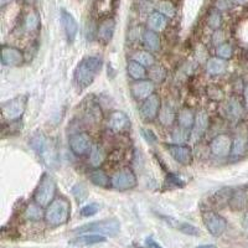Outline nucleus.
I'll return each mask as SVG.
<instances>
[{
  "label": "nucleus",
  "mask_w": 248,
  "mask_h": 248,
  "mask_svg": "<svg viewBox=\"0 0 248 248\" xmlns=\"http://www.w3.org/2000/svg\"><path fill=\"white\" fill-rule=\"evenodd\" d=\"M103 66V60L99 56L83 57L75 68V85L79 91L86 90L97 78Z\"/></svg>",
  "instance_id": "1"
},
{
  "label": "nucleus",
  "mask_w": 248,
  "mask_h": 248,
  "mask_svg": "<svg viewBox=\"0 0 248 248\" xmlns=\"http://www.w3.org/2000/svg\"><path fill=\"white\" fill-rule=\"evenodd\" d=\"M71 217V203L63 196L55 199L45 210V221L48 226L57 227L68 222Z\"/></svg>",
  "instance_id": "2"
},
{
  "label": "nucleus",
  "mask_w": 248,
  "mask_h": 248,
  "mask_svg": "<svg viewBox=\"0 0 248 248\" xmlns=\"http://www.w3.org/2000/svg\"><path fill=\"white\" fill-rule=\"evenodd\" d=\"M30 147L35 150L40 158L45 161L46 165H54L57 161V149L52 140L46 138L43 133H36L30 139Z\"/></svg>",
  "instance_id": "3"
},
{
  "label": "nucleus",
  "mask_w": 248,
  "mask_h": 248,
  "mask_svg": "<svg viewBox=\"0 0 248 248\" xmlns=\"http://www.w3.org/2000/svg\"><path fill=\"white\" fill-rule=\"evenodd\" d=\"M57 185L55 179L50 174L45 172L39 181L34 192L35 203L40 205L41 207H47L56 198Z\"/></svg>",
  "instance_id": "4"
},
{
  "label": "nucleus",
  "mask_w": 248,
  "mask_h": 248,
  "mask_svg": "<svg viewBox=\"0 0 248 248\" xmlns=\"http://www.w3.org/2000/svg\"><path fill=\"white\" fill-rule=\"evenodd\" d=\"M121 231V223L117 218H105L96 222L87 223L75 230L77 233H97L102 236H116Z\"/></svg>",
  "instance_id": "5"
},
{
  "label": "nucleus",
  "mask_w": 248,
  "mask_h": 248,
  "mask_svg": "<svg viewBox=\"0 0 248 248\" xmlns=\"http://www.w3.org/2000/svg\"><path fill=\"white\" fill-rule=\"evenodd\" d=\"M28 94H20L10 101L4 102L1 106V113H3L4 119L13 122L21 118L26 109V106H28Z\"/></svg>",
  "instance_id": "6"
},
{
  "label": "nucleus",
  "mask_w": 248,
  "mask_h": 248,
  "mask_svg": "<svg viewBox=\"0 0 248 248\" xmlns=\"http://www.w3.org/2000/svg\"><path fill=\"white\" fill-rule=\"evenodd\" d=\"M110 184L116 190L119 191H127V190L136 187L137 176L130 168H123L114 172L110 179Z\"/></svg>",
  "instance_id": "7"
},
{
  "label": "nucleus",
  "mask_w": 248,
  "mask_h": 248,
  "mask_svg": "<svg viewBox=\"0 0 248 248\" xmlns=\"http://www.w3.org/2000/svg\"><path fill=\"white\" fill-rule=\"evenodd\" d=\"M202 221L207 231L215 237L221 236L226 231V227H227V221L221 215L216 214L214 211L203 212Z\"/></svg>",
  "instance_id": "8"
},
{
  "label": "nucleus",
  "mask_w": 248,
  "mask_h": 248,
  "mask_svg": "<svg viewBox=\"0 0 248 248\" xmlns=\"http://www.w3.org/2000/svg\"><path fill=\"white\" fill-rule=\"evenodd\" d=\"M232 143H233V140H232L230 136H227V134H218L210 143V150H211V153L215 156L225 158V156L231 154Z\"/></svg>",
  "instance_id": "9"
},
{
  "label": "nucleus",
  "mask_w": 248,
  "mask_h": 248,
  "mask_svg": "<svg viewBox=\"0 0 248 248\" xmlns=\"http://www.w3.org/2000/svg\"><path fill=\"white\" fill-rule=\"evenodd\" d=\"M160 108V98H159L158 94H155L154 93V94H152L149 98L143 101V105H141L140 107L141 118L147 122L154 121V119L159 116Z\"/></svg>",
  "instance_id": "10"
},
{
  "label": "nucleus",
  "mask_w": 248,
  "mask_h": 248,
  "mask_svg": "<svg viewBox=\"0 0 248 248\" xmlns=\"http://www.w3.org/2000/svg\"><path fill=\"white\" fill-rule=\"evenodd\" d=\"M92 147V139L87 133H76L70 138V148L76 155H85L91 152Z\"/></svg>",
  "instance_id": "11"
},
{
  "label": "nucleus",
  "mask_w": 248,
  "mask_h": 248,
  "mask_svg": "<svg viewBox=\"0 0 248 248\" xmlns=\"http://www.w3.org/2000/svg\"><path fill=\"white\" fill-rule=\"evenodd\" d=\"M165 148L168 149L169 154L171 155L175 161L183 164V165H189L192 161V150L189 145L184 144H165Z\"/></svg>",
  "instance_id": "12"
},
{
  "label": "nucleus",
  "mask_w": 248,
  "mask_h": 248,
  "mask_svg": "<svg viewBox=\"0 0 248 248\" xmlns=\"http://www.w3.org/2000/svg\"><path fill=\"white\" fill-rule=\"evenodd\" d=\"M155 85L152 79H140V81L133 82L130 86V92L133 97L138 101H145L152 94H154Z\"/></svg>",
  "instance_id": "13"
},
{
  "label": "nucleus",
  "mask_w": 248,
  "mask_h": 248,
  "mask_svg": "<svg viewBox=\"0 0 248 248\" xmlns=\"http://www.w3.org/2000/svg\"><path fill=\"white\" fill-rule=\"evenodd\" d=\"M1 62L4 66H9V67L20 66L24 62L23 51L14 46L4 45L1 50Z\"/></svg>",
  "instance_id": "14"
},
{
  "label": "nucleus",
  "mask_w": 248,
  "mask_h": 248,
  "mask_svg": "<svg viewBox=\"0 0 248 248\" xmlns=\"http://www.w3.org/2000/svg\"><path fill=\"white\" fill-rule=\"evenodd\" d=\"M61 21L68 43H74L77 34H78V23L76 21L74 15L67 12V10H65V9L61 10Z\"/></svg>",
  "instance_id": "15"
},
{
  "label": "nucleus",
  "mask_w": 248,
  "mask_h": 248,
  "mask_svg": "<svg viewBox=\"0 0 248 248\" xmlns=\"http://www.w3.org/2000/svg\"><path fill=\"white\" fill-rule=\"evenodd\" d=\"M108 128L113 133H123L127 132L130 128V119L123 112H113L108 119Z\"/></svg>",
  "instance_id": "16"
},
{
  "label": "nucleus",
  "mask_w": 248,
  "mask_h": 248,
  "mask_svg": "<svg viewBox=\"0 0 248 248\" xmlns=\"http://www.w3.org/2000/svg\"><path fill=\"white\" fill-rule=\"evenodd\" d=\"M209 114L205 110H200L195 117L194 127L191 129V138L192 140H199L201 137L205 134V132L209 128Z\"/></svg>",
  "instance_id": "17"
},
{
  "label": "nucleus",
  "mask_w": 248,
  "mask_h": 248,
  "mask_svg": "<svg viewBox=\"0 0 248 248\" xmlns=\"http://www.w3.org/2000/svg\"><path fill=\"white\" fill-rule=\"evenodd\" d=\"M116 31V21L112 17H108L105 21H102L97 31V37L101 43L108 44L112 40L113 35Z\"/></svg>",
  "instance_id": "18"
},
{
  "label": "nucleus",
  "mask_w": 248,
  "mask_h": 248,
  "mask_svg": "<svg viewBox=\"0 0 248 248\" xmlns=\"http://www.w3.org/2000/svg\"><path fill=\"white\" fill-rule=\"evenodd\" d=\"M163 220H165L168 222V225L176 229L178 231H180L181 233L187 234V236H199L200 234V230L196 227V226L191 225V223L187 222H183V221H178L172 218V217H168V216H161Z\"/></svg>",
  "instance_id": "19"
},
{
  "label": "nucleus",
  "mask_w": 248,
  "mask_h": 248,
  "mask_svg": "<svg viewBox=\"0 0 248 248\" xmlns=\"http://www.w3.org/2000/svg\"><path fill=\"white\" fill-rule=\"evenodd\" d=\"M107 237L102 236V234L97 233H87V234H82V236L77 237L75 240L71 241V245L74 246H93V245H98V243L106 242Z\"/></svg>",
  "instance_id": "20"
},
{
  "label": "nucleus",
  "mask_w": 248,
  "mask_h": 248,
  "mask_svg": "<svg viewBox=\"0 0 248 248\" xmlns=\"http://www.w3.org/2000/svg\"><path fill=\"white\" fill-rule=\"evenodd\" d=\"M143 44L147 48V51L150 52H155L160 48V37H159L158 32H155L153 30H145L143 32Z\"/></svg>",
  "instance_id": "21"
},
{
  "label": "nucleus",
  "mask_w": 248,
  "mask_h": 248,
  "mask_svg": "<svg viewBox=\"0 0 248 248\" xmlns=\"http://www.w3.org/2000/svg\"><path fill=\"white\" fill-rule=\"evenodd\" d=\"M227 70V63H226V60L220 59V57H212L207 61L206 63V71L207 74L211 75V76H218V75H222L223 72H226Z\"/></svg>",
  "instance_id": "22"
},
{
  "label": "nucleus",
  "mask_w": 248,
  "mask_h": 248,
  "mask_svg": "<svg viewBox=\"0 0 248 248\" xmlns=\"http://www.w3.org/2000/svg\"><path fill=\"white\" fill-rule=\"evenodd\" d=\"M148 28L155 32H160L167 28V16H164L159 12L152 13L148 17Z\"/></svg>",
  "instance_id": "23"
},
{
  "label": "nucleus",
  "mask_w": 248,
  "mask_h": 248,
  "mask_svg": "<svg viewBox=\"0 0 248 248\" xmlns=\"http://www.w3.org/2000/svg\"><path fill=\"white\" fill-rule=\"evenodd\" d=\"M128 75L132 77L133 79H136V81H140V79H145L147 77L148 72H147V68L144 67L143 65H140L139 62L134 61V60H130L128 62Z\"/></svg>",
  "instance_id": "24"
},
{
  "label": "nucleus",
  "mask_w": 248,
  "mask_h": 248,
  "mask_svg": "<svg viewBox=\"0 0 248 248\" xmlns=\"http://www.w3.org/2000/svg\"><path fill=\"white\" fill-rule=\"evenodd\" d=\"M43 209L44 207H41L37 203H30L24 212L25 218L29 221H32V222L43 220V218H45V211H43Z\"/></svg>",
  "instance_id": "25"
},
{
  "label": "nucleus",
  "mask_w": 248,
  "mask_h": 248,
  "mask_svg": "<svg viewBox=\"0 0 248 248\" xmlns=\"http://www.w3.org/2000/svg\"><path fill=\"white\" fill-rule=\"evenodd\" d=\"M195 114L190 108H184V109L180 110L178 116V122L179 125L181 128H185V129H192L195 123Z\"/></svg>",
  "instance_id": "26"
},
{
  "label": "nucleus",
  "mask_w": 248,
  "mask_h": 248,
  "mask_svg": "<svg viewBox=\"0 0 248 248\" xmlns=\"http://www.w3.org/2000/svg\"><path fill=\"white\" fill-rule=\"evenodd\" d=\"M106 159L105 149L99 144H93L92 149L90 152V161L91 165L94 168H99L103 164Z\"/></svg>",
  "instance_id": "27"
},
{
  "label": "nucleus",
  "mask_w": 248,
  "mask_h": 248,
  "mask_svg": "<svg viewBox=\"0 0 248 248\" xmlns=\"http://www.w3.org/2000/svg\"><path fill=\"white\" fill-rule=\"evenodd\" d=\"M159 121L163 125H171L175 122V118H176V114H175L174 109L170 107L169 105L161 106L160 112H159Z\"/></svg>",
  "instance_id": "28"
},
{
  "label": "nucleus",
  "mask_w": 248,
  "mask_h": 248,
  "mask_svg": "<svg viewBox=\"0 0 248 248\" xmlns=\"http://www.w3.org/2000/svg\"><path fill=\"white\" fill-rule=\"evenodd\" d=\"M132 60L139 62V63L143 65L144 67H153L155 63V59L150 51H138V52L134 54Z\"/></svg>",
  "instance_id": "29"
},
{
  "label": "nucleus",
  "mask_w": 248,
  "mask_h": 248,
  "mask_svg": "<svg viewBox=\"0 0 248 248\" xmlns=\"http://www.w3.org/2000/svg\"><path fill=\"white\" fill-rule=\"evenodd\" d=\"M91 181H92L93 185L101 186V187H106L109 184V178L107 176L103 170L101 169H94L91 172Z\"/></svg>",
  "instance_id": "30"
},
{
  "label": "nucleus",
  "mask_w": 248,
  "mask_h": 248,
  "mask_svg": "<svg viewBox=\"0 0 248 248\" xmlns=\"http://www.w3.org/2000/svg\"><path fill=\"white\" fill-rule=\"evenodd\" d=\"M246 149H247V140L245 137H237L232 143L231 154L234 156H240V155L245 154Z\"/></svg>",
  "instance_id": "31"
},
{
  "label": "nucleus",
  "mask_w": 248,
  "mask_h": 248,
  "mask_svg": "<svg viewBox=\"0 0 248 248\" xmlns=\"http://www.w3.org/2000/svg\"><path fill=\"white\" fill-rule=\"evenodd\" d=\"M156 12L161 13L164 16L167 17H174L175 14H176L175 6L170 1H168V0H163V1L158 4V10Z\"/></svg>",
  "instance_id": "32"
},
{
  "label": "nucleus",
  "mask_w": 248,
  "mask_h": 248,
  "mask_svg": "<svg viewBox=\"0 0 248 248\" xmlns=\"http://www.w3.org/2000/svg\"><path fill=\"white\" fill-rule=\"evenodd\" d=\"M216 55H217V57H220V59H222V60L231 59L232 55H233V48H232L231 44L223 43V44H221V45L217 46Z\"/></svg>",
  "instance_id": "33"
},
{
  "label": "nucleus",
  "mask_w": 248,
  "mask_h": 248,
  "mask_svg": "<svg viewBox=\"0 0 248 248\" xmlns=\"http://www.w3.org/2000/svg\"><path fill=\"white\" fill-rule=\"evenodd\" d=\"M227 110H229L230 116L232 117V118H240L241 116H242V106H241L240 101L236 98H231L229 102V108H227Z\"/></svg>",
  "instance_id": "34"
},
{
  "label": "nucleus",
  "mask_w": 248,
  "mask_h": 248,
  "mask_svg": "<svg viewBox=\"0 0 248 248\" xmlns=\"http://www.w3.org/2000/svg\"><path fill=\"white\" fill-rule=\"evenodd\" d=\"M189 130L185 129V128H181L180 125H179L178 128H175L174 130H172V139H174V141H176V143L179 144H183L185 143L186 140H187V138H189Z\"/></svg>",
  "instance_id": "35"
},
{
  "label": "nucleus",
  "mask_w": 248,
  "mask_h": 248,
  "mask_svg": "<svg viewBox=\"0 0 248 248\" xmlns=\"http://www.w3.org/2000/svg\"><path fill=\"white\" fill-rule=\"evenodd\" d=\"M221 23H222V16H221V13L218 10H212L209 15V19H207V24L211 29H217L221 26Z\"/></svg>",
  "instance_id": "36"
},
{
  "label": "nucleus",
  "mask_w": 248,
  "mask_h": 248,
  "mask_svg": "<svg viewBox=\"0 0 248 248\" xmlns=\"http://www.w3.org/2000/svg\"><path fill=\"white\" fill-rule=\"evenodd\" d=\"M39 24H40L39 16H37L35 13H31V14H29L28 16H26L24 25H25V29L28 31H34L39 28Z\"/></svg>",
  "instance_id": "37"
},
{
  "label": "nucleus",
  "mask_w": 248,
  "mask_h": 248,
  "mask_svg": "<svg viewBox=\"0 0 248 248\" xmlns=\"http://www.w3.org/2000/svg\"><path fill=\"white\" fill-rule=\"evenodd\" d=\"M165 75H167L165 70L159 65L153 66L152 70H150V78L153 82H161L165 78Z\"/></svg>",
  "instance_id": "38"
},
{
  "label": "nucleus",
  "mask_w": 248,
  "mask_h": 248,
  "mask_svg": "<svg viewBox=\"0 0 248 248\" xmlns=\"http://www.w3.org/2000/svg\"><path fill=\"white\" fill-rule=\"evenodd\" d=\"M98 211H99L98 203H96V202L88 203V205H86L82 207L81 216L82 217H90V216H93V215H96Z\"/></svg>",
  "instance_id": "39"
},
{
  "label": "nucleus",
  "mask_w": 248,
  "mask_h": 248,
  "mask_svg": "<svg viewBox=\"0 0 248 248\" xmlns=\"http://www.w3.org/2000/svg\"><path fill=\"white\" fill-rule=\"evenodd\" d=\"M72 191H74L75 198H76V200L78 201V202H82V201L86 199V196H87V194H86L85 186H82L81 184H77V185L74 187V190H72Z\"/></svg>",
  "instance_id": "40"
},
{
  "label": "nucleus",
  "mask_w": 248,
  "mask_h": 248,
  "mask_svg": "<svg viewBox=\"0 0 248 248\" xmlns=\"http://www.w3.org/2000/svg\"><path fill=\"white\" fill-rule=\"evenodd\" d=\"M141 133H143V137L145 138V140L149 141L150 144L155 143L156 141V137L154 136V133L149 129H141Z\"/></svg>",
  "instance_id": "41"
},
{
  "label": "nucleus",
  "mask_w": 248,
  "mask_h": 248,
  "mask_svg": "<svg viewBox=\"0 0 248 248\" xmlns=\"http://www.w3.org/2000/svg\"><path fill=\"white\" fill-rule=\"evenodd\" d=\"M221 35H223L221 31H216L214 35V39H212V41H214L215 45H221V44H223V37L221 36Z\"/></svg>",
  "instance_id": "42"
},
{
  "label": "nucleus",
  "mask_w": 248,
  "mask_h": 248,
  "mask_svg": "<svg viewBox=\"0 0 248 248\" xmlns=\"http://www.w3.org/2000/svg\"><path fill=\"white\" fill-rule=\"evenodd\" d=\"M147 243H148V246H150L152 248H161L160 245H159L158 242H155L153 238H147Z\"/></svg>",
  "instance_id": "43"
},
{
  "label": "nucleus",
  "mask_w": 248,
  "mask_h": 248,
  "mask_svg": "<svg viewBox=\"0 0 248 248\" xmlns=\"http://www.w3.org/2000/svg\"><path fill=\"white\" fill-rule=\"evenodd\" d=\"M243 97H245V105H246V109L248 110V85H246L245 90H243Z\"/></svg>",
  "instance_id": "44"
},
{
  "label": "nucleus",
  "mask_w": 248,
  "mask_h": 248,
  "mask_svg": "<svg viewBox=\"0 0 248 248\" xmlns=\"http://www.w3.org/2000/svg\"><path fill=\"white\" fill-rule=\"evenodd\" d=\"M242 225H243V229L246 230V232L248 233V212L243 216V220H242Z\"/></svg>",
  "instance_id": "45"
},
{
  "label": "nucleus",
  "mask_w": 248,
  "mask_h": 248,
  "mask_svg": "<svg viewBox=\"0 0 248 248\" xmlns=\"http://www.w3.org/2000/svg\"><path fill=\"white\" fill-rule=\"evenodd\" d=\"M196 248H217L215 245H202V246H199Z\"/></svg>",
  "instance_id": "46"
},
{
  "label": "nucleus",
  "mask_w": 248,
  "mask_h": 248,
  "mask_svg": "<svg viewBox=\"0 0 248 248\" xmlns=\"http://www.w3.org/2000/svg\"><path fill=\"white\" fill-rule=\"evenodd\" d=\"M234 1H236V3H238V4H243V3H246L247 0H234Z\"/></svg>",
  "instance_id": "47"
}]
</instances>
